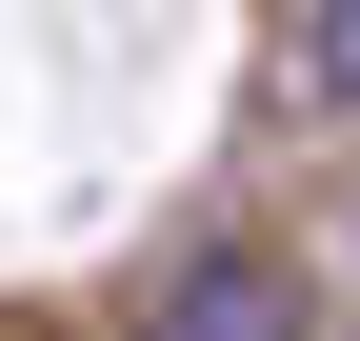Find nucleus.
I'll return each mask as SVG.
<instances>
[{
    "label": "nucleus",
    "mask_w": 360,
    "mask_h": 341,
    "mask_svg": "<svg viewBox=\"0 0 360 341\" xmlns=\"http://www.w3.org/2000/svg\"><path fill=\"white\" fill-rule=\"evenodd\" d=\"M160 341H300V281L220 241V261H200V281H180V302H160Z\"/></svg>",
    "instance_id": "obj_1"
},
{
    "label": "nucleus",
    "mask_w": 360,
    "mask_h": 341,
    "mask_svg": "<svg viewBox=\"0 0 360 341\" xmlns=\"http://www.w3.org/2000/svg\"><path fill=\"white\" fill-rule=\"evenodd\" d=\"M321 80H340V101H360V0H321Z\"/></svg>",
    "instance_id": "obj_2"
}]
</instances>
